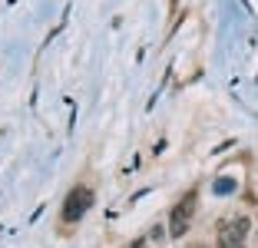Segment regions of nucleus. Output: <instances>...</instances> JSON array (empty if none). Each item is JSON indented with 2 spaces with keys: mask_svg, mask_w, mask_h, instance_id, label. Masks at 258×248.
<instances>
[{
  "mask_svg": "<svg viewBox=\"0 0 258 248\" xmlns=\"http://www.w3.org/2000/svg\"><path fill=\"white\" fill-rule=\"evenodd\" d=\"M90 205H93V189L90 185H73L67 202H63V212H60L63 225H76V222L90 212Z\"/></svg>",
  "mask_w": 258,
  "mask_h": 248,
  "instance_id": "1",
  "label": "nucleus"
},
{
  "mask_svg": "<svg viewBox=\"0 0 258 248\" xmlns=\"http://www.w3.org/2000/svg\"><path fill=\"white\" fill-rule=\"evenodd\" d=\"M189 225H192V218L182 215V212L172 205V212H169V238H182V235L189 232Z\"/></svg>",
  "mask_w": 258,
  "mask_h": 248,
  "instance_id": "2",
  "label": "nucleus"
},
{
  "mask_svg": "<svg viewBox=\"0 0 258 248\" xmlns=\"http://www.w3.org/2000/svg\"><path fill=\"white\" fill-rule=\"evenodd\" d=\"M196 202H199V189H189V192H185V196L175 202V209L182 212V215H189V218H192V212H196Z\"/></svg>",
  "mask_w": 258,
  "mask_h": 248,
  "instance_id": "3",
  "label": "nucleus"
},
{
  "mask_svg": "<svg viewBox=\"0 0 258 248\" xmlns=\"http://www.w3.org/2000/svg\"><path fill=\"white\" fill-rule=\"evenodd\" d=\"M169 235V225H152V232H149V241H162Z\"/></svg>",
  "mask_w": 258,
  "mask_h": 248,
  "instance_id": "4",
  "label": "nucleus"
},
{
  "mask_svg": "<svg viewBox=\"0 0 258 248\" xmlns=\"http://www.w3.org/2000/svg\"><path fill=\"white\" fill-rule=\"evenodd\" d=\"M133 248H149V245H146V241H133Z\"/></svg>",
  "mask_w": 258,
  "mask_h": 248,
  "instance_id": "5",
  "label": "nucleus"
},
{
  "mask_svg": "<svg viewBox=\"0 0 258 248\" xmlns=\"http://www.w3.org/2000/svg\"><path fill=\"white\" fill-rule=\"evenodd\" d=\"M189 248H205V245H189Z\"/></svg>",
  "mask_w": 258,
  "mask_h": 248,
  "instance_id": "6",
  "label": "nucleus"
},
{
  "mask_svg": "<svg viewBox=\"0 0 258 248\" xmlns=\"http://www.w3.org/2000/svg\"><path fill=\"white\" fill-rule=\"evenodd\" d=\"M235 248H245V245H235Z\"/></svg>",
  "mask_w": 258,
  "mask_h": 248,
  "instance_id": "7",
  "label": "nucleus"
},
{
  "mask_svg": "<svg viewBox=\"0 0 258 248\" xmlns=\"http://www.w3.org/2000/svg\"><path fill=\"white\" fill-rule=\"evenodd\" d=\"M185 248H189V245H185Z\"/></svg>",
  "mask_w": 258,
  "mask_h": 248,
  "instance_id": "8",
  "label": "nucleus"
}]
</instances>
